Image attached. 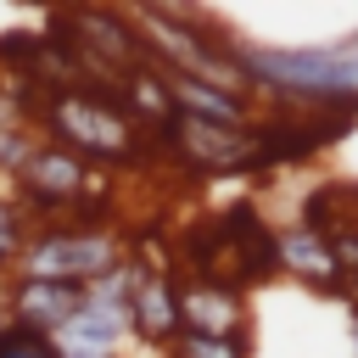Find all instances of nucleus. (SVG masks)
Listing matches in <instances>:
<instances>
[{
	"mask_svg": "<svg viewBox=\"0 0 358 358\" xmlns=\"http://www.w3.org/2000/svg\"><path fill=\"white\" fill-rule=\"evenodd\" d=\"M246 78L313 106H358V45H229Z\"/></svg>",
	"mask_w": 358,
	"mask_h": 358,
	"instance_id": "nucleus-1",
	"label": "nucleus"
},
{
	"mask_svg": "<svg viewBox=\"0 0 358 358\" xmlns=\"http://www.w3.org/2000/svg\"><path fill=\"white\" fill-rule=\"evenodd\" d=\"M45 117H50V129L73 145V157L90 151V157H101V162H129V157L140 151V129H134V117H129L106 90L50 84V95H45ZM67 145H62V151H67Z\"/></svg>",
	"mask_w": 358,
	"mask_h": 358,
	"instance_id": "nucleus-2",
	"label": "nucleus"
},
{
	"mask_svg": "<svg viewBox=\"0 0 358 358\" xmlns=\"http://www.w3.org/2000/svg\"><path fill=\"white\" fill-rule=\"evenodd\" d=\"M117 268V241L106 229H78V235H45L28 246L22 280H56V285H95L101 274Z\"/></svg>",
	"mask_w": 358,
	"mask_h": 358,
	"instance_id": "nucleus-3",
	"label": "nucleus"
},
{
	"mask_svg": "<svg viewBox=\"0 0 358 358\" xmlns=\"http://www.w3.org/2000/svg\"><path fill=\"white\" fill-rule=\"evenodd\" d=\"M162 140L179 145L185 162L201 168V173H252V168H263L257 129H246V123L241 129H224V123H201V117H179L173 112V123H168Z\"/></svg>",
	"mask_w": 358,
	"mask_h": 358,
	"instance_id": "nucleus-4",
	"label": "nucleus"
},
{
	"mask_svg": "<svg viewBox=\"0 0 358 358\" xmlns=\"http://www.w3.org/2000/svg\"><path fill=\"white\" fill-rule=\"evenodd\" d=\"M168 90V106L179 117H201V123H224V129H241L246 123V95L241 90H218L207 78H185V73H168V67H151Z\"/></svg>",
	"mask_w": 358,
	"mask_h": 358,
	"instance_id": "nucleus-5",
	"label": "nucleus"
},
{
	"mask_svg": "<svg viewBox=\"0 0 358 358\" xmlns=\"http://www.w3.org/2000/svg\"><path fill=\"white\" fill-rule=\"evenodd\" d=\"M185 336H235L241 330V296L224 280H190L173 291Z\"/></svg>",
	"mask_w": 358,
	"mask_h": 358,
	"instance_id": "nucleus-6",
	"label": "nucleus"
},
{
	"mask_svg": "<svg viewBox=\"0 0 358 358\" xmlns=\"http://www.w3.org/2000/svg\"><path fill=\"white\" fill-rule=\"evenodd\" d=\"M22 185H28V196H34L39 207H62V201H78V196H84L90 173H84V162H78L73 151L45 145V151H28Z\"/></svg>",
	"mask_w": 358,
	"mask_h": 358,
	"instance_id": "nucleus-7",
	"label": "nucleus"
},
{
	"mask_svg": "<svg viewBox=\"0 0 358 358\" xmlns=\"http://www.w3.org/2000/svg\"><path fill=\"white\" fill-rule=\"evenodd\" d=\"M11 308H17V324L28 330H62L78 308H84V285H56V280H22L11 291Z\"/></svg>",
	"mask_w": 358,
	"mask_h": 358,
	"instance_id": "nucleus-8",
	"label": "nucleus"
},
{
	"mask_svg": "<svg viewBox=\"0 0 358 358\" xmlns=\"http://www.w3.org/2000/svg\"><path fill=\"white\" fill-rule=\"evenodd\" d=\"M274 252H280V263H285L291 274H302L308 285L341 291V268H336L330 241H324V229H319V224H296V229H285V235L274 241Z\"/></svg>",
	"mask_w": 358,
	"mask_h": 358,
	"instance_id": "nucleus-9",
	"label": "nucleus"
},
{
	"mask_svg": "<svg viewBox=\"0 0 358 358\" xmlns=\"http://www.w3.org/2000/svg\"><path fill=\"white\" fill-rule=\"evenodd\" d=\"M134 330L151 341H173L179 336V308H173V280L168 274H145L134 291Z\"/></svg>",
	"mask_w": 358,
	"mask_h": 358,
	"instance_id": "nucleus-10",
	"label": "nucleus"
},
{
	"mask_svg": "<svg viewBox=\"0 0 358 358\" xmlns=\"http://www.w3.org/2000/svg\"><path fill=\"white\" fill-rule=\"evenodd\" d=\"M0 358H62L56 336L28 330V324H0Z\"/></svg>",
	"mask_w": 358,
	"mask_h": 358,
	"instance_id": "nucleus-11",
	"label": "nucleus"
},
{
	"mask_svg": "<svg viewBox=\"0 0 358 358\" xmlns=\"http://www.w3.org/2000/svg\"><path fill=\"white\" fill-rule=\"evenodd\" d=\"M185 358H246L241 336H179Z\"/></svg>",
	"mask_w": 358,
	"mask_h": 358,
	"instance_id": "nucleus-12",
	"label": "nucleus"
},
{
	"mask_svg": "<svg viewBox=\"0 0 358 358\" xmlns=\"http://www.w3.org/2000/svg\"><path fill=\"white\" fill-rule=\"evenodd\" d=\"M17 241H22V224H17V213H11V207H0V263L17 252Z\"/></svg>",
	"mask_w": 358,
	"mask_h": 358,
	"instance_id": "nucleus-13",
	"label": "nucleus"
},
{
	"mask_svg": "<svg viewBox=\"0 0 358 358\" xmlns=\"http://www.w3.org/2000/svg\"><path fill=\"white\" fill-rule=\"evenodd\" d=\"M352 347H358V324H352Z\"/></svg>",
	"mask_w": 358,
	"mask_h": 358,
	"instance_id": "nucleus-14",
	"label": "nucleus"
}]
</instances>
